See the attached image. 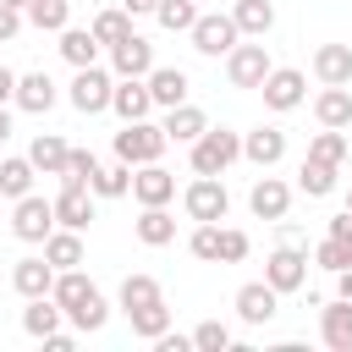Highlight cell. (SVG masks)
<instances>
[{
	"instance_id": "1",
	"label": "cell",
	"mask_w": 352,
	"mask_h": 352,
	"mask_svg": "<svg viewBox=\"0 0 352 352\" xmlns=\"http://www.w3.org/2000/svg\"><path fill=\"white\" fill-rule=\"evenodd\" d=\"M236 160H242V132L231 126H209L192 143V176H226Z\"/></svg>"
},
{
	"instance_id": "2",
	"label": "cell",
	"mask_w": 352,
	"mask_h": 352,
	"mask_svg": "<svg viewBox=\"0 0 352 352\" xmlns=\"http://www.w3.org/2000/svg\"><path fill=\"white\" fill-rule=\"evenodd\" d=\"M192 50L198 55H209V60H220V55H231L236 44H242V28H236V16L231 11H198V22H192Z\"/></svg>"
},
{
	"instance_id": "3",
	"label": "cell",
	"mask_w": 352,
	"mask_h": 352,
	"mask_svg": "<svg viewBox=\"0 0 352 352\" xmlns=\"http://www.w3.org/2000/svg\"><path fill=\"white\" fill-rule=\"evenodd\" d=\"M165 148H170V138L154 121H121V132H116V160H126V165H148Z\"/></svg>"
},
{
	"instance_id": "4",
	"label": "cell",
	"mask_w": 352,
	"mask_h": 352,
	"mask_svg": "<svg viewBox=\"0 0 352 352\" xmlns=\"http://www.w3.org/2000/svg\"><path fill=\"white\" fill-rule=\"evenodd\" d=\"M55 226H60V220H55V198L28 192V198H16V204H11V236H16V242L44 248V236H50Z\"/></svg>"
},
{
	"instance_id": "5",
	"label": "cell",
	"mask_w": 352,
	"mask_h": 352,
	"mask_svg": "<svg viewBox=\"0 0 352 352\" xmlns=\"http://www.w3.org/2000/svg\"><path fill=\"white\" fill-rule=\"evenodd\" d=\"M110 94H116V77H110L99 60H94V66H77V77H72V88H66L72 110H82V116L110 110Z\"/></svg>"
},
{
	"instance_id": "6",
	"label": "cell",
	"mask_w": 352,
	"mask_h": 352,
	"mask_svg": "<svg viewBox=\"0 0 352 352\" xmlns=\"http://www.w3.org/2000/svg\"><path fill=\"white\" fill-rule=\"evenodd\" d=\"M264 280L286 297V292H302L308 286V248H297V242H280L270 258H264Z\"/></svg>"
},
{
	"instance_id": "7",
	"label": "cell",
	"mask_w": 352,
	"mask_h": 352,
	"mask_svg": "<svg viewBox=\"0 0 352 352\" xmlns=\"http://www.w3.org/2000/svg\"><path fill=\"white\" fill-rule=\"evenodd\" d=\"M182 209H187V220H226L231 192H226L220 176H192L187 192H182Z\"/></svg>"
},
{
	"instance_id": "8",
	"label": "cell",
	"mask_w": 352,
	"mask_h": 352,
	"mask_svg": "<svg viewBox=\"0 0 352 352\" xmlns=\"http://www.w3.org/2000/svg\"><path fill=\"white\" fill-rule=\"evenodd\" d=\"M258 94H264V110L286 116V110H297V104L308 99V77H302L297 66H275V72L258 82Z\"/></svg>"
},
{
	"instance_id": "9",
	"label": "cell",
	"mask_w": 352,
	"mask_h": 352,
	"mask_svg": "<svg viewBox=\"0 0 352 352\" xmlns=\"http://www.w3.org/2000/svg\"><path fill=\"white\" fill-rule=\"evenodd\" d=\"M270 72H275V60H270L264 44H236V50L226 55V82H231V88H258Z\"/></svg>"
},
{
	"instance_id": "10",
	"label": "cell",
	"mask_w": 352,
	"mask_h": 352,
	"mask_svg": "<svg viewBox=\"0 0 352 352\" xmlns=\"http://www.w3.org/2000/svg\"><path fill=\"white\" fill-rule=\"evenodd\" d=\"M231 308H236L242 324H270V319L280 314V292H275L270 280H248V286H236Z\"/></svg>"
},
{
	"instance_id": "11",
	"label": "cell",
	"mask_w": 352,
	"mask_h": 352,
	"mask_svg": "<svg viewBox=\"0 0 352 352\" xmlns=\"http://www.w3.org/2000/svg\"><path fill=\"white\" fill-rule=\"evenodd\" d=\"M110 110H116L121 121H148V116H154V94H148V77H116Z\"/></svg>"
},
{
	"instance_id": "12",
	"label": "cell",
	"mask_w": 352,
	"mask_h": 352,
	"mask_svg": "<svg viewBox=\"0 0 352 352\" xmlns=\"http://www.w3.org/2000/svg\"><path fill=\"white\" fill-rule=\"evenodd\" d=\"M110 66H116V77H148L154 72V44L143 33H126L121 44H110Z\"/></svg>"
},
{
	"instance_id": "13",
	"label": "cell",
	"mask_w": 352,
	"mask_h": 352,
	"mask_svg": "<svg viewBox=\"0 0 352 352\" xmlns=\"http://www.w3.org/2000/svg\"><path fill=\"white\" fill-rule=\"evenodd\" d=\"M132 198H138V204H170V198H176V176H170L160 160L132 165Z\"/></svg>"
},
{
	"instance_id": "14",
	"label": "cell",
	"mask_w": 352,
	"mask_h": 352,
	"mask_svg": "<svg viewBox=\"0 0 352 352\" xmlns=\"http://www.w3.org/2000/svg\"><path fill=\"white\" fill-rule=\"evenodd\" d=\"M248 209L258 214V220H286V209H292V187L280 182V176H258L253 182V192H248Z\"/></svg>"
},
{
	"instance_id": "15",
	"label": "cell",
	"mask_w": 352,
	"mask_h": 352,
	"mask_svg": "<svg viewBox=\"0 0 352 352\" xmlns=\"http://www.w3.org/2000/svg\"><path fill=\"white\" fill-rule=\"evenodd\" d=\"M242 160H253L258 170L280 165V160H286V132H280V126H253V132H242Z\"/></svg>"
},
{
	"instance_id": "16",
	"label": "cell",
	"mask_w": 352,
	"mask_h": 352,
	"mask_svg": "<svg viewBox=\"0 0 352 352\" xmlns=\"http://www.w3.org/2000/svg\"><path fill=\"white\" fill-rule=\"evenodd\" d=\"M11 286H16L22 297H50V286H55V264H50L44 253H28V258L11 264Z\"/></svg>"
},
{
	"instance_id": "17",
	"label": "cell",
	"mask_w": 352,
	"mask_h": 352,
	"mask_svg": "<svg viewBox=\"0 0 352 352\" xmlns=\"http://www.w3.org/2000/svg\"><path fill=\"white\" fill-rule=\"evenodd\" d=\"M314 121L319 126H352V88L346 82H324L319 94H314Z\"/></svg>"
},
{
	"instance_id": "18",
	"label": "cell",
	"mask_w": 352,
	"mask_h": 352,
	"mask_svg": "<svg viewBox=\"0 0 352 352\" xmlns=\"http://www.w3.org/2000/svg\"><path fill=\"white\" fill-rule=\"evenodd\" d=\"M319 336L330 352H352V302L336 297V302H319Z\"/></svg>"
},
{
	"instance_id": "19",
	"label": "cell",
	"mask_w": 352,
	"mask_h": 352,
	"mask_svg": "<svg viewBox=\"0 0 352 352\" xmlns=\"http://www.w3.org/2000/svg\"><path fill=\"white\" fill-rule=\"evenodd\" d=\"M187 88H192V77H187L182 66H154V72H148L154 110H176V104H187Z\"/></svg>"
},
{
	"instance_id": "20",
	"label": "cell",
	"mask_w": 352,
	"mask_h": 352,
	"mask_svg": "<svg viewBox=\"0 0 352 352\" xmlns=\"http://www.w3.org/2000/svg\"><path fill=\"white\" fill-rule=\"evenodd\" d=\"M55 99H60V88L50 82V72H28V77H16V110H28V116H50Z\"/></svg>"
},
{
	"instance_id": "21",
	"label": "cell",
	"mask_w": 352,
	"mask_h": 352,
	"mask_svg": "<svg viewBox=\"0 0 352 352\" xmlns=\"http://www.w3.org/2000/svg\"><path fill=\"white\" fill-rule=\"evenodd\" d=\"M55 220L72 226V231H88V220H94V187L60 182V192H55Z\"/></svg>"
},
{
	"instance_id": "22",
	"label": "cell",
	"mask_w": 352,
	"mask_h": 352,
	"mask_svg": "<svg viewBox=\"0 0 352 352\" xmlns=\"http://www.w3.org/2000/svg\"><path fill=\"white\" fill-rule=\"evenodd\" d=\"M160 126H165V138H170V143H187V148H192V143H198V138L209 132V116H204V110H198V104L187 99V104L165 110V121H160Z\"/></svg>"
},
{
	"instance_id": "23",
	"label": "cell",
	"mask_w": 352,
	"mask_h": 352,
	"mask_svg": "<svg viewBox=\"0 0 352 352\" xmlns=\"http://www.w3.org/2000/svg\"><path fill=\"white\" fill-rule=\"evenodd\" d=\"M132 231H138L143 248H165V242H176V214L165 204H143V214L132 220Z\"/></svg>"
},
{
	"instance_id": "24",
	"label": "cell",
	"mask_w": 352,
	"mask_h": 352,
	"mask_svg": "<svg viewBox=\"0 0 352 352\" xmlns=\"http://www.w3.org/2000/svg\"><path fill=\"white\" fill-rule=\"evenodd\" d=\"M28 160L38 165V176H66L72 143H66V138H55V132H38V138H33V148H28Z\"/></svg>"
},
{
	"instance_id": "25",
	"label": "cell",
	"mask_w": 352,
	"mask_h": 352,
	"mask_svg": "<svg viewBox=\"0 0 352 352\" xmlns=\"http://www.w3.org/2000/svg\"><path fill=\"white\" fill-rule=\"evenodd\" d=\"M33 182H38V165L28 160V154H11V160H0V198H28L33 192Z\"/></svg>"
},
{
	"instance_id": "26",
	"label": "cell",
	"mask_w": 352,
	"mask_h": 352,
	"mask_svg": "<svg viewBox=\"0 0 352 352\" xmlns=\"http://www.w3.org/2000/svg\"><path fill=\"white\" fill-rule=\"evenodd\" d=\"M44 258H50L55 270H77V264H82V231L55 226V231L44 236Z\"/></svg>"
},
{
	"instance_id": "27",
	"label": "cell",
	"mask_w": 352,
	"mask_h": 352,
	"mask_svg": "<svg viewBox=\"0 0 352 352\" xmlns=\"http://www.w3.org/2000/svg\"><path fill=\"white\" fill-rule=\"evenodd\" d=\"M60 319H66V308H60L55 297H28V308H22V330H28L33 341H44L50 330H60Z\"/></svg>"
},
{
	"instance_id": "28",
	"label": "cell",
	"mask_w": 352,
	"mask_h": 352,
	"mask_svg": "<svg viewBox=\"0 0 352 352\" xmlns=\"http://www.w3.org/2000/svg\"><path fill=\"white\" fill-rule=\"evenodd\" d=\"M314 77L319 82H352V44H319L314 50Z\"/></svg>"
},
{
	"instance_id": "29",
	"label": "cell",
	"mask_w": 352,
	"mask_h": 352,
	"mask_svg": "<svg viewBox=\"0 0 352 352\" xmlns=\"http://www.w3.org/2000/svg\"><path fill=\"white\" fill-rule=\"evenodd\" d=\"M99 38H94V28H60V55H66V66L77 72V66H94L99 60Z\"/></svg>"
},
{
	"instance_id": "30",
	"label": "cell",
	"mask_w": 352,
	"mask_h": 352,
	"mask_svg": "<svg viewBox=\"0 0 352 352\" xmlns=\"http://www.w3.org/2000/svg\"><path fill=\"white\" fill-rule=\"evenodd\" d=\"M336 176H341V165H324V160H302L297 165V192H308V198H330L336 192Z\"/></svg>"
},
{
	"instance_id": "31",
	"label": "cell",
	"mask_w": 352,
	"mask_h": 352,
	"mask_svg": "<svg viewBox=\"0 0 352 352\" xmlns=\"http://www.w3.org/2000/svg\"><path fill=\"white\" fill-rule=\"evenodd\" d=\"M66 319H72V324H77L82 336H99V330L110 324V302H104V292L94 286V292L82 297V302H72V308H66Z\"/></svg>"
},
{
	"instance_id": "32",
	"label": "cell",
	"mask_w": 352,
	"mask_h": 352,
	"mask_svg": "<svg viewBox=\"0 0 352 352\" xmlns=\"http://www.w3.org/2000/svg\"><path fill=\"white\" fill-rule=\"evenodd\" d=\"M231 16H236V28H242V38H264V33L275 28V6H270V0H236Z\"/></svg>"
},
{
	"instance_id": "33",
	"label": "cell",
	"mask_w": 352,
	"mask_h": 352,
	"mask_svg": "<svg viewBox=\"0 0 352 352\" xmlns=\"http://www.w3.org/2000/svg\"><path fill=\"white\" fill-rule=\"evenodd\" d=\"M22 16H28V28H38V33H60V28H72V6H66V0H28Z\"/></svg>"
},
{
	"instance_id": "34",
	"label": "cell",
	"mask_w": 352,
	"mask_h": 352,
	"mask_svg": "<svg viewBox=\"0 0 352 352\" xmlns=\"http://www.w3.org/2000/svg\"><path fill=\"white\" fill-rule=\"evenodd\" d=\"M165 292H160V280L154 275H126L121 280V292H116V308L121 314H132V308H148V302H160Z\"/></svg>"
},
{
	"instance_id": "35",
	"label": "cell",
	"mask_w": 352,
	"mask_h": 352,
	"mask_svg": "<svg viewBox=\"0 0 352 352\" xmlns=\"http://www.w3.org/2000/svg\"><path fill=\"white\" fill-rule=\"evenodd\" d=\"M126 324H132V336H138V341H160V336L170 330V308H165V297H160V302H148V308H132V314H126Z\"/></svg>"
},
{
	"instance_id": "36",
	"label": "cell",
	"mask_w": 352,
	"mask_h": 352,
	"mask_svg": "<svg viewBox=\"0 0 352 352\" xmlns=\"http://www.w3.org/2000/svg\"><path fill=\"white\" fill-rule=\"evenodd\" d=\"M126 33H132V11H126V6H110V11H99V16H94V38H99L104 50H110V44H121Z\"/></svg>"
},
{
	"instance_id": "37",
	"label": "cell",
	"mask_w": 352,
	"mask_h": 352,
	"mask_svg": "<svg viewBox=\"0 0 352 352\" xmlns=\"http://www.w3.org/2000/svg\"><path fill=\"white\" fill-rule=\"evenodd\" d=\"M126 192H132V165H126V160L99 165V176H94V198H126Z\"/></svg>"
},
{
	"instance_id": "38",
	"label": "cell",
	"mask_w": 352,
	"mask_h": 352,
	"mask_svg": "<svg viewBox=\"0 0 352 352\" xmlns=\"http://www.w3.org/2000/svg\"><path fill=\"white\" fill-rule=\"evenodd\" d=\"M88 292H94V280L82 275V264H77V270H55V286H50V297H55L60 308H72V302H82Z\"/></svg>"
},
{
	"instance_id": "39",
	"label": "cell",
	"mask_w": 352,
	"mask_h": 352,
	"mask_svg": "<svg viewBox=\"0 0 352 352\" xmlns=\"http://www.w3.org/2000/svg\"><path fill=\"white\" fill-rule=\"evenodd\" d=\"M154 22H160L165 33H192V22H198V0H160Z\"/></svg>"
},
{
	"instance_id": "40",
	"label": "cell",
	"mask_w": 352,
	"mask_h": 352,
	"mask_svg": "<svg viewBox=\"0 0 352 352\" xmlns=\"http://www.w3.org/2000/svg\"><path fill=\"white\" fill-rule=\"evenodd\" d=\"M187 248H192V258L220 264V220H198V226H192V236H187Z\"/></svg>"
},
{
	"instance_id": "41",
	"label": "cell",
	"mask_w": 352,
	"mask_h": 352,
	"mask_svg": "<svg viewBox=\"0 0 352 352\" xmlns=\"http://www.w3.org/2000/svg\"><path fill=\"white\" fill-rule=\"evenodd\" d=\"M308 154L324 160V165H341V160H346V132H341V126H324V132L308 143Z\"/></svg>"
},
{
	"instance_id": "42",
	"label": "cell",
	"mask_w": 352,
	"mask_h": 352,
	"mask_svg": "<svg viewBox=\"0 0 352 352\" xmlns=\"http://www.w3.org/2000/svg\"><path fill=\"white\" fill-rule=\"evenodd\" d=\"M94 176H99V160H94L88 148H72V160H66V176H60V182H72V187H94Z\"/></svg>"
},
{
	"instance_id": "43",
	"label": "cell",
	"mask_w": 352,
	"mask_h": 352,
	"mask_svg": "<svg viewBox=\"0 0 352 352\" xmlns=\"http://www.w3.org/2000/svg\"><path fill=\"white\" fill-rule=\"evenodd\" d=\"M192 346H198V352H226V346H231V324H220V319H204V324L192 330Z\"/></svg>"
},
{
	"instance_id": "44",
	"label": "cell",
	"mask_w": 352,
	"mask_h": 352,
	"mask_svg": "<svg viewBox=\"0 0 352 352\" xmlns=\"http://www.w3.org/2000/svg\"><path fill=\"white\" fill-rule=\"evenodd\" d=\"M248 231H236V226H220V264H242L248 258Z\"/></svg>"
},
{
	"instance_id": "45",
	"label": "cell",
	"mask_w": 352,
	"mask_h": 352,
	"mask_svg": "<svg viewBox=\"0 0 352 352\" xmlns=\"http://www.w3.org/2000/svg\"><path fill=\"white\" fill-rule=\"evenodd\" d=\"M314 264H319V270H330V275H336V270H346V242H341V236H324V242L314 248Z\"/></svg>"
},
{
	"instance_id": "46",
	"label": "cell",
	"mask_w": 352,
	"mask_h": 352,
	"mask_svg": "<svg viewBox=\"0 0 352 352\" xmlns=\"http://www.w3.org/2000/svg\"><path fill=\"white\" fill-rule=\"evenodd\" d=\"M22 22H28V16H22L16 6H6V0H0V44H11V38L22 33Z\"/></svg>"
},
{
	"instance_id": "47",
	"label": "cell",
	"mask_w": 352,
	"mask_h": 352,
	"mask_svg": "<svg viewBox=\"0 0 352 352\" xmlns=\"http://www.w3.org/2000/svg\"><path fill=\"white\" fill-rule=\"evenodd\" d=\"M0 104H16V72L0 66Z\"/></svg>"
},
{
	"instance_id": "48",
	"label": "cell",
	"mask_w": 352,
	"mask_h": 352,
	"mask_svg": "<svg viewBox=\"0 0 352 352\" xmlns=\"http://www.w3.org/2000/svg\"><path fill=\"white\" fill-rule=\"evenodd\" d=\"M154 346H160V352H187V346H192V336H170V330H165Z\"/></svg>"
},
{
	"instance_id": "49",
	"label": "cell",
	"mask_w": 352,
	"mask_h": 352,
	"mask_svg": "<svg viewBox=\"0 0 352 352\" xmlns=\"http://www.w3.org/2000/svg\"><path fill=\"white\" fill-rule=\"evenodd\" d=\"M44 352H72V336H66V330H50V336H44Z\"/></svg>"
},
{
	"instance_id": "50",
	"label": "cell",
	"mask_w": 352,
	"mask_h": 352,
	"mask_svg": "<svg viewBox=\"0 0 352 352\" xmlns=\"http://www.w3.org/2000/svg\"><path fill=\"white\" fill-rule=\"evenodd\" d=\"M121 6H126L132 16H154V11H160V0H121Z\"/></svg>"
},
{
	"instance_id": "51",
	"label": "cell",
	"mask_w": 352,
	"mask_h": 352,
	"mask_svg": "<svg viewBox=\"0 0 352 352\" xmlns=\"http://www.w3.org/2000/svg\"><path fill=\"white\" fill-rule=\"evenodd\" d=\"M336 297H346V302H352V264H346V270H336Z\"/></svg>"
},
{
	"instance_id": "52",
	"label": "cell",
	"mask_w": 352,
	"mask_h": 352,
	"mask_svg": "<svg viewBox=\"0 0 352 352\" xmlns=\"http://www.w3.org/2000/svg\"><path fill=\"white\" fill-rule=\"evenodd\" d=\"M6 138H11V110L0 104V148H6Z\"/></svg>"
},
{
	"instance_id": "53",
	"label": "cell",
	"mask_w": 352,
	"mask_h": 352,
	"mask_svg": "<svg viewBox=\"0 0 352 352\" xmlns=\"http://www.w3.org/2000/svg\"><path fill=\"white\" fill-rule=\"evenodd\" d=\"M341 242H346V264H352V236H341Z\"/></svg>"
},
{
	"instance_id": "54",
	"label": "cell",
	"mask_w": 352,
	"mask_h": 352,
	"mask_svg": "<svg viewBox=\"0 0 352 352\" xmlns=\"http://www.w3.org/2000/svg\"><path fill=\"white\" fill-rule=\"evenodd\" d=\"M6 6H16V11H22V6H28V0H6Z\"/></svg>"
},
{
	"instance_id": "55",
	"label": "cell",
	"mask_w": 352,
	"mask_h": 352,
	"mask_svg": "<svg viewBox=\"0 0 352 352\" xmlns=\"http://www.w3.org/2000/svg\"><path fill=\"white\" fill-rule=\"evenodd\" d=\"M346 209H352V192H346Z\"/></svg>"
},
{
	"instance_id": "56",
	"label": "cell",
	"mask_w": 352,
	"mask_h": 352,
	"mask_svg": "<svg viewBox=\"0 0 352 352\" xmlns=\"http://www.w3.org/2000/svg\"><path fill=\"white\" fill-rule=\"evenodd\" d=\"M198 6H204V0H198Z\"/></svg>"
}]
</instances>
